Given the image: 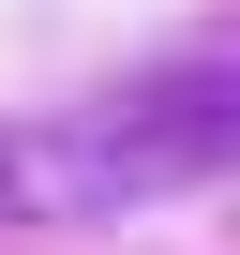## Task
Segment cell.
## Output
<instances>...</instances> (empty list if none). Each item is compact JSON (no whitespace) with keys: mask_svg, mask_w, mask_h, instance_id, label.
<instances>
[{"mask_svg":"<svg viewBox=\"0 0 240 255\" xmlns=\"http://www.w3.org/2000/svg\"><path fill=\"white\" fill-rule=\"evenodd\" d=\"M225 165H240V45L15 120L0 135V210L15 225H120V210H165V195H195Z\"/></svg>","mask_w":240,"mask_h":255,"instance_id":"1","label":"cell"}]
</instances>
